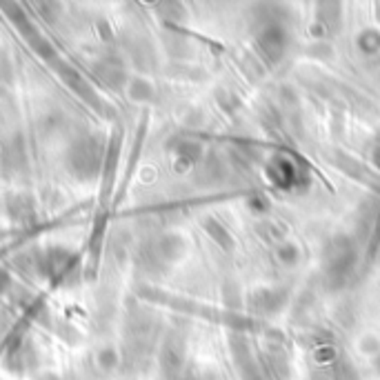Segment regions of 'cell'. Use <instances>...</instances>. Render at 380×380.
I'll use <instances>...</instances> for the list:
<instances>
[{
	"instance_id": "obj_8",
	"label": "cell",
	"mask_w": 380,
	"mask_h": 380,
	"mask_svg": "<svg viewBox=\"0 0 380 380\" xmlns=\"http://www.w3.org/2000/svg\"><path fill=\"white\" fill-rule=\"evenodd\" d=\"M98 365L102 370H113V367L118 365V351L111 349V347H105L98 351Z\"/></svg>"
},
{
	"instance_id": "obj_6",
	"label": "cell",
	"mask_w": 380,
	"mask_h": 380,
	"mask_svg": "<svg viewBox=\"0 0 380 380\" xmlns=\"http://www.w3.org/2000/svg\"><path fill=\"white\" fill-rule=\"evenodd\" d=\"M182 253V240L178 236H163L156 247V256L163 260H176Z\"/></svg>"
},
{
	"instance_id": "obj_9",
	"label": "cell",
	"mask_w": 380,
	"mask_h": 380,
	"mask_svg": "<svg viewBox=\"0 0 380 380\" xmlns=\"http://www.w3.org/2000/svg\"><path fill=\"white\" fill-rule=\"evenodd\" d=\"M9 287H11V276L7 274V269H3V267H0V294H3V292H7Z\"/></svg>"
},
{
	"instance_id": "obj_4",
	"label": "cell",
	"mask_w": 380,
	"mask_h": 380,
	"mask_svg": "<svg viewBox=\"0 0 380 380\" xmlns=\"http://www.w3.org/2000/svg\"><path fill=\"white\" fill-rule=\"evenodd\" d=\"M0 163L7 171H20L27 165V145L20 136H14L0 152Z\"/></svg>"
},
{
	"instance_id": "obj_3",
	"label": "cell",
	"mask_w": 380,
	"mask_h": 380,
	"mask_svg": "<svg viewBox=\"0 0 380 380\" xmlns=\"http://www.w3.org/2000/svg\"><path fill=\"white\" fill-rule=\"evenodd\" d=\"M76 260V253L72 249H67L63 245H54L52 249H47L42 253V264H45V274H54V276H58V274H65L69 267L74 264Z\"/></svg>"
},
{
	"instance_id": "obj_7",
	"label": "cell",
	"mask_w": 380,
	"mask_h": 380,
	"mask_svg": "<svg viewBox=\"0 0 380 380\" xmlns=\"http://www.w3.org/2000/svg\"><path fill=\"white\" fill-rule=\"evenodd\" d=\"M154 96V87L147 83V80H141L136 78L129 83V98L132 100H138V102H145Z\"/></svg>"
},
{
	"instance_id": "obj_1",
	"label": "cell",
	"mask_w": 380,
	"mask_h": 380,
	"mask_svg": "<svg viewBox=\"0 0 380 380\" xmlns=\"http://www.w3.org/2000/svg\"><path fill=\"white\" fill-rule=\"evenodd\" d=\"M102 160H105V141L96 134L80 136L67 149V167L72 176L89 182L100 174Z\"/></svg>"
},
{
	"instance_id": "obj_10",
	"label": "cell",
	"mask_w": 380,
	"mask_h": 380,
	"mask_svg": "<svg viewBox=\"0 0 380 380\" xmlns=\"http://www.w3.org/2000/svg\"><path fill=\"white\" fill-rule=\"evenodd\" d=\"M36 380H61L56 374H42V376H38Z\"/></svg>"
},
{
	"instance_id": "obj_5",
	"label": "cell",
	"mask_w": 380,
	"mask_h": 380,
	"mask_svg": "<svg viewBox=\"0 0 380 380\" xmlns=\"http://www.w3.org/2000/svg\"><path fill=\"white\" fill-rule=\"evenodd\" d=\"M7 212L11 216V221L29 225L36 218V203H33L29 193H14L7 203Z\"/></svg>"
},
{
	"instance_id": "obj_2",
	"label": "cell",
	"mask_w": 380,
	"mask_h": 380,
	"mask_svg": "<svg viewBox=\"0 0 380 380\" xmlns=\"http://www.w3.org/2000/svg\"><path fill=\"white\" fill-rule=\"evenodd\" d=\"M96 76H98L100 83L109 89H118L127 80V72H125L120 58H116V56H107V58H102L96 65Z\"/></svg>"
}]
</instances>
